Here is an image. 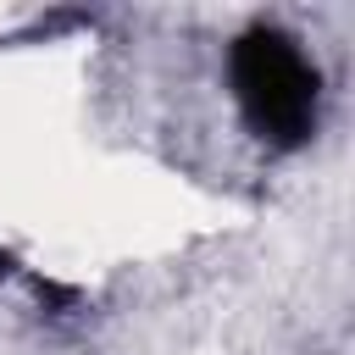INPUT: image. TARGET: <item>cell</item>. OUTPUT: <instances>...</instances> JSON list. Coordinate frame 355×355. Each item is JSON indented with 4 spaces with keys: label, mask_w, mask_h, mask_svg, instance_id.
Masks as SVG:
<instances>
[{
    "label": "cell",
    "mask_w": 355,
    "mask_h": 355,
    "mask_svg": "<svg viewBox=\"0 0 355 355\" xmlns=\"http://www.w3.org/2000/svg\"><path fill=\"white\" fill-rule=\"evenodd\" d=\"M233 94L266 144H305L316 128V67L277 28H250L233 44Z\"/></svg>",
    "instance_id": "obj_1"
}]
</instances>
